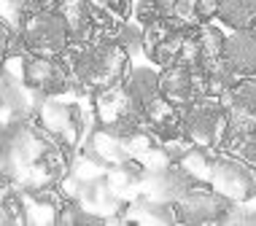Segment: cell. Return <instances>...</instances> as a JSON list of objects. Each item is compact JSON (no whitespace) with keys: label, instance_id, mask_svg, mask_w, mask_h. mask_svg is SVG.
Segmentation results:
<instances>
[{"label":"cell","instance_id":"1","mask_svg":"<svg viewBox=\"0 0 256 226\" xmlns=\"http://www.w3.org/2000/svg\"><path fill=\"white\" fill-rule=\"evenodd\" d=\"M3 186L32 194L60 186L73 167V154L57 143L36 119L3 121Z\"/></svg>","mask_w":256,"mask_h":226},{"label":"cell","instance_id":"2","mask_svg":"<svg viewBox=\"0 0 256 226\" xmlns=\"http://www.w3.org/2000/svg\"><path fill=\"white\" fill-rule=\"evenodd\" d=\"M65 62L73 73V94H89V97L124 84L132 70V57L116 40L70 46Z\"/></svg>","mask_w":256,"mask_h":226},{"label":"cell","instance_id":"3","mask_svg":"<svg viewBox=\"0 0 256 226\" xmlns=\"http://www.w3.org/2000/svg\"><path fill=\"white\" fill-rule=\"evenodd\" d=\"M36 121L57 143H62L70 154H76L84 146L89 129V113L84 105L76 100H62V97H46L36 111Z\"/></svg>","mask_w":256,"mask_h":226},{"label":"cell","instance_id":"4","mask_svg":"<svg viewBox=\"0 0 256 226\" xmlns=\"http://www.w3.org/2000/svg\"><path fill=\"white\" fill-rule=\"evenodd\" d=\"M60 13L65 16L68 27H70L73 46L116 40V32L122 27L119 19L102 8L98 0H65Z\"/></svg>","mask_w":256,"mask_h":226},{"label":"cell","instance_id":"5","mask_svg":"<svg viewBox=\"0 0 256 226\" xmlns=\"http://www.w3.org/2000/svg\"><path fill=\"white\" fill-rule=\"evenodd\" d=\"M24 35L27 54H40V57H65L73 46L70 27L60 11H27L19 19Z\"/></svg>","mask_w":256,"mask_h":226},{"label":"cell","instance_id":"6","mask_svg":"<svg viewBox=\"0 0 256 226\" xmlns=\"http://www.w3.org/2000/svg\"><path fill=\"white\" fill-rule=\"evenodd\" d=\"M92 116L100 127L116 132L119 138H130L132 132L143 129V105L132 97L127 84L92 94Z\"/></svg>","mask_w":256,"mask_h":226},{"label":"cell","instance_id":"7","mask_svg":"<svg viewBox=\"0 0 256 226\" xmlns=\"http://www.w3.org/2000/svg\"><path fill=\"white\" fill-rule=\"evenodd\" d=\"M184 132L197 146L221 151L226 132H230V119H226L224 102L216 97H200L189 108H184Z\"/></svg>","mask_w":256,"mask_h":226},{"label":"cell","instance_id":"8","mask_svg":"<svg viewBox=\"0 0 256 226\" xmlns=\"http://www.w3.org/2000/svg\"><path fill=\"white\" fill-rule=\"evenodd\" d=\"M19 73L30 92L38 97H62L73 92V73L65 57H40L24 54L19 57Z\"/></svg>","mask_w":256,"mask_h":226},{"label":"cell","instance_id":"9","mask_svg":"<svg viewBox=\"0 0 256 226\" xmlns=\"http://www.w3.org/2000/svg\"><path fill=\"white\" fill-rule=\"evenodd\" d=\"M208 186L232 202H256V167H251L234 154L218 151L213 159Z\"/></svg>","mask_w":256,"mask_h":226},{"label":"cell","instance_id":"10","mask_svg":"<svg viewBox=\"0 0 256 226\" xmlns=\"http://www.w3.org/2000/svg\"><path fill=\"white\" fill-rule=\"evenodd\" d=\"M230 208H232V200H226L224 194H218L210 186H194L189 194L176 202L178 224H189V226L224 224Z\"/></svg>","mask_w":256,"mask_h":226},{"label":"cell","instance_id":"11","mask_svg":"<svg viewBox=\"0 0 256 226\" xmlns=\"http://www.w3.org/2000/svg\"><path fill=\"white\" fill-rule=\"evenodd\" d=\"M162 97L181 108H189L200 97H208L205 70L194 65H172L162 67Z\"/></svg>","mask_w":256,"mask_h":226},{"label":"cell","instance_id":"12","mask_svg":"<svg viewBox=\"0 0 256 226\" xmlns=\"http://www.w3.org/2000/svg\"><path fill=\"white\" fill-rule=\"evenodd\" d=\"M230 119L226 138H243L256 132V75L243 78L226 97H221Z\"/></svg>","mask_w":256,"mask_h":226},{"label":"cell","instance_id":"13","mask_svg":"<svg viewBox=\"0 0 256 226\" xmlns=\"http://www.w3.org/2000/svg\"><path fill=\"white\" fill-rule=\"evenodd\" d=\"M3 84H0V102H3V121H14V119H36L38 105L46 97H38L36 92H30L22 78V73H14L8 62L3 67Z\"/></svg>","mask_w":256,"mask_h":226},{"label":"cell","instance_id":"14","mask_svg":"<svg viewBox=\"0 0 256 226\" xmlns=\"http://www.w3.org/2000/svg\"><path fill=\"white\" fill-rule=\"evenodd\" d=\"M143 186H146V191L151 197L176 205L181 197H186L194 186H200V183L186 173L178 162H168V164H162V167H156V170H148V178H146Z\"/></svg>","mask_w":256,"mask_h":226},{"label":"cell","instance_id":"15","mask_svg":"<svg viewBox=\"0 0 256 226\" xmlns=\"http://www.w3.org/2000/svg\"><path fill=\"white\" fill-rule=\"evenodd\" d=\"M224 40H226V35L216 24L194 27V30L189 32V38H186V49H184V62L181 65H194V67L213 65L216 59L224 57Z\"/></svg>","mask_w":256,"mask_h":226},{"label":"cell","instance_id":"16","mask_svg":"<svg viewBox=\"0 0 256 226\" xmlns=\"http://www.w3.org/2000/svg\"><path fill=\"white\" fill-rule=\"evenodd\" d=\"M143 124L159 140H170V138H178V135H186L184 132V108L170 102L168 97H156L154 102H148L143 108Z\"/></svg>","mask_w":256,"mask_h":226},{"label":"cell","instance_id":"17","mask_svg":"<svg viewBox=\"0 0 256 226\" xmlns=\"http://www.w3.org/2000/svg\"><path fill=\"white\" fill-rule=\"evenodd\" d=\"M224 62L238 75H256V30H232L224 40Z\"/></svg>","mask_w":256,"mask_h":226},{"label":"cell","instance_id":"18","mask_svg":"<svg viewBox=\"0 0 256 226\" xmlns=\"http://www.w3.org/2000/svg\"><path fill=\"white\" fill-rule=\"evenodd\" d=\"M124 221H151V224H178V213H176V205L172 202H164V200H156L151 197L148 191L138 194L127 208V218Z\"/></svg>","mask_w":256,"mask_h":226},{"label":"cell","instance_id":"19","mask_svg":"<svg viewBox=\"0 0 256 226\" xmlns=\"http://www.w3.org/2000/svg\"><path fill=\"white\" fill-rule=\"evenodd\" d=\"M127 89L132 92V97L140 102L143 108L156 97H162V70L151 65H132V70L127 75Z\"/></svg>","mask_w":256,"mask_h":226},{"label":"cell","instance_id":"20","mask_svg":"<svg viewBox=\"0 0 256 226\" xmlns=\"http://www.w3.org/2000/svg\"><path fill=\"white\" fill-rule=\"evenodd\" d=\"M172 19L184 27H202L218 19V0H176L172 3Z\"/></svg>","mask_w":256,"mask_h":226},{"label":"cell","instance_id":"21","mask_svg":"<svg viewBox=\"0 0 256 226\" xmlns=\"http://www.w3.org/2000/svg\"><path fill=\"white\" fill-rule=\"evenodd\" d=\"M218 22L230 30H256V0H218Z\"/></svg>","mask_w":256,"mask_h":226},{"label":"cell","instance_id":"22","mask_svg":"<svg viewBox=\"0 0 256 226\" xmlns=\"http://www.w3.org/2000/svg\"><path fill=\"white\" fill-rule=\"evenodd\" d=\"M205 70V86H208V97H216V100H221V97H226V94L232 92L234 86L243 81V75H238L232 70L230 65L224 62V57L221 59H216L213 65H208V67H202Z\"/></svg>","mask_w":256,"mask_h":226},{"label":"cell","instance_id":"23","mask_svg":"<svg viewBox=\"0 0 256 226\" xmlns=\"http://www.w3.org/2000/svg\"><path fill=\"white\" fill-rule=\"evenodd\" d=\"M218 151L213 148H205V146H192L189 151L184 154V159L178 162L181 167L189 173L194 181L200 183V186H208V181H210V170H213V159H216Z\"/></svg>","mask_w":256,"mask_h":226},{"label":"cell","instance_id":"24","mask_svg":"<svg viewBox=\"0 0 256 226\" xmlns=\"http://www.w3.org/2000/svg\"><path fill=\"white\" fill-rule=\"evenodd\" d=\"M0 38H3V59L11 62L14 57H24L27 46H24V35L19 22H11V16L0 19Z\"/></svg>","mask_w":256,"mask_h":226},{"label":"cell","instance_id":"25","mask_svg":"<svg viewBox=\"0 0 256 226\" xmlns=\"http://www.w3.org/2000/svg\"><path fill=\"white\" fill-rule=\"evenodd\" d=\"M172 3L176 0H135V13L132 19H138L143 27L159 19H170L172 16Z\"/></svg>","mask_w":256,"mask_h":226},{"label":"cell","instance_id":"26","mask_svg":"<svg viewBox=\"0 0 256 226\" xmlns=\"http://www.w3.org/2000/svg\"><path fill=\"white\" fill-rule=\"evenodd\" d=\"M143 40H146V35H143V24L138 22V19H127V22H122L119 32H116V43H119L130 57L143 54Z\"/></svg>","mask_w":256,"mask_h":226},{"label":"cell","instance_id":"27","mask_svg":"<svg viewBox=\"0 0 256 226\" xmlns=\"http://www.w3.org/2000/svg\"><path fill=\"white\" fill-rule=\"evenodd\" d=\"M27 5H30V0H3L6 13H14V16H16V22L27 13Z\"/></svg>","mask_w":256,"mask_h":226},{"label":"cell","instance_id":"28","mask_svg":"<svg viewBox=\"0 0 256 226\" xmlns=\"http://www.w3.org/2000/svg\"><path fill=\"white\" fill-rule=\"evenodd\" d=\"M65 0H30L27 11H60Z\"/></svg>","mask_w":256,"mask_h":226}]
</instances>
